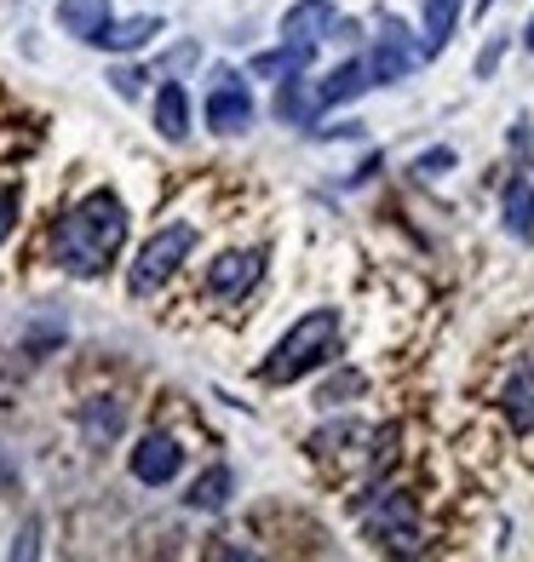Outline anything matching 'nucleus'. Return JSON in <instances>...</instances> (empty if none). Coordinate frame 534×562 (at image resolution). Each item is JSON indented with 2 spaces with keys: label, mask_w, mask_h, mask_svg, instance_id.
Masks as SVG:
<instances>
[{
  "label": "nucleus",
  "mask_w": 534,
  "mask_h": 562,
  "mask_svg": "<svg viewBox=\"0 0 534 562\" xmlns=\"http://www.w3.org/2000/svg\"><path fill=\"white\" fill-rule=\"evenodd\" d=\"M121 241H126V207H121L110 190H98V195H87L69 218H58V229H53V259H58L69 276H104L110 259L121 252Z\"/></svg>",
  "instance_id": "1"
},
{
  "label": "nucleus",
  "mask_w": 534,
  "mask_h": 562,
  "mask_svg": "<svg viewBox=\"0 0 534 562\" xmlns=\"http://www.w3.org/2000/svg\"><path fill=\"white\" fill-rule=\"evenodd\" d=\"M334 339H340V316L334 311L299 316L288 334H282V345L270 350V362L259 368V379H265V385H293V379H304L327 350H334Z\"/></svg>",
  "instance_id": "2"
},
{
  "label": "nucleus",
  "mask_w": 534,
  "mask_h": 562,
  "mask_svg": "<svg viewBox=\"0 0 534 562\" xmlns=\"http://www.w3.org/2000/svg\"><path fill=\"white\" fill-rule=\"evenodd\" d=\"M190 247H196V229H190V224H167V229H156V236L138 247L133 276H126V293H133V299H149L156 288H167V281L178 276V265L190 259Z\"/></svg>",
  "instance_id": "3"
},
{
  "label": "nucleus",
  "mask_w": 534,
  "mask_h": 562,
  "mask_svg": "<svg viewBox=\"0 0 534 562\" xmlns=\"http://www.w3.org/2000/svg\"><path fill=\"white\" fill-rule=\"evenodd\" d=\"M425 53L409 41V30H402L397 18H379V41H374V58H368V81L374 87H391V81H402L414 64H420Z\"/></svg>",
  "instance_id": "4"
},
{
  "label": "nucleus",
  "mask_w": 534,
  "mask_h": 562,
  "mask_svg": "<svg viewBox=\"0 0 534 562\" xmlns=\"http://www.w3.org/2000/svg\"><path fill=\"white\" fill-rule=\"evenodd\" d=\"M208 126L213 133H247L253 126V92L236 69H219L208 87Z\"/></svg>",
  "instance_id": "5"
},
{
  "label": "nucleus",
  "mask_w": 534,
  "mask_h": 562,
  "mask_svg": "<svg viewBox=\"0 0 534 562\" xmlns=\"http://www.w3.org/2000/svg\"><path fill=\"white\" fill-rule=\"evenodd\" d=\"M368 533H379L391 551H414V540H420V522H414V499L409 494H379L374 505H368Z\"/></svg>",
  "instance_id": "6"
},
{
  "label": "nucleus",
  "mask_w": 534,
  "mask_h": 562,
  "mask_svg": "<svg viewBox=\"0 0 534 562\" xmlns=\"http://www.w3.org/2000/svg\"><path fill=\"white\" fill-rule=\"evenodd\" d=\"M327 35H334V0H293V7L282 12V46L316 53Z\"/></svg>",
  "instance_id": "7"
},
{
  "label": "nucleus",
  "mask_w": 534,
  "mask_h": 562,
  "mask_svg": "<svg viewBox=\"0 0 534 562\" xmlns=\"http://www.w3.org/2000/svg\"><path fill=\"white\" fill-rule=\"evenodd\" d=\"M259 276H265V252H219L208 281H213V293L219 299H242L259 288Z\"/></svg>",
  "instance_id": "8"
},
{
  "label": "nucleus",
  "mask_w": 534,
  "mask_h": 562,
  "mask_svg": "<svg viewBox=\"0 0 534 562\" xmlns=\"http://www.w3.org/2000/svg\"><path fill=\"white\" fill-rule=\"evenodd\" d=\"M178 465H185V448H178L173 437H162V430L133 448V476L144 482V488H162V482H173Z\"/></svg>",
  "instance_id": "9"
},
{
  "label": "nucleus",
  "mask_w": 534,
  "mask_h": 562,
  "mask_svg": "<svg viewBox=\"0 0 534 562\" xmlns=\"http://www.w3.org/2000/svg\"><path fill=\"white\" fill-rule=\"evenodd\" d=\"M363 87H374L368 81V58H351V64H340L327 81H316V87H304V98H311V115H322V110H334V104H351Z\"/></svg>",
  "instance_id": "10"
},
{
  "label": "nucleus",
  "mask_w": 534,
  "mask_h": 562,
  "mask_svg": "<svg viewBox=\"0 0 534 562\" xmlns=\"http://www.w3.org/2000/svg\"><path fill=\"white\" fill-rule=\"evenodd\" d=\"M156 35H162V18L144 12V18H126V23H104L92 46H104V53H138V46H149Z\"/></svg>",
  "instance_id": "11"
},
{
  "label": "nucleus",
  "mask_w": 534,
  "mask_h": 562,
  "mask_svg": "<svg viewBox=\"0 0 534 562\" xmlns=\"http://www.w3.org/2000/svg\"><path fill=\"white\" fill-rule=\"evenodd\" d=\"M110 23V0H58V30L75 41H98V30Z\"/></svg>",
  "instance_id": "12"
},
{
  "label": "nucleus",
  "mask_w": 534,
  "mask_h": 562,
  "mask_svg": "<svg viewBox=\"0 0 534 562\" xmlns=\"http://www.w3.org/2000/svg\"><path fill=\"white\" fill-rule=\"evenodd\" d=\"M460 12H466V0H425V41H420L425 58H437L443 46L454 41V23H460Z\"/></svg>",
  "instance_id": "13"
},
{
  "label": "nucleus",
  "mask_w": 534,
  "mask_h": 562,
  "mask_svg": "<svg viewBox=\"0 0 534 562\" xmlns=\"http://www.w3.org/2000/svg\"><path fill=\"white\" fill-rule=\"evenodd\" d=\"M311 58H316V53H304V46H276V53L253 58V75H265V81L282 87V81H299V75L311 69Z\"/></svg>",
  "instance_id": "14"
},
{
  "label": "nucleus",
  "mask_w": 534,
  "mask_h": 562,
  "mask_svg": "<svg viewBox=\"0 0 534 562\" xmlns=\"http://www.w3.org/2000/svg\"><path fill=\"white\" fill-rule=\"evenodd\" d=\"M505 229H512L518 241H534V184L529 178L505 184Z\"/></svg>",
  "instance_id": "15"
},
{
  "label": "nucleus",
  "mask_w": 534,
  "mask_h": 562,
  "mask_svg": "<svg viewBox=\"0 0 534 562\" xmlns=\"http://www.w3.org/2000/svg\"><path fill=\"white\" fill-rule=\"evenodd\" d=\"M156 133L162 138H185L190 133V98H185V87H162V98H156Z\"/></svg>",
  "instance_id": "16"
},
{
  "label": "nucleus",
  "mask_w": 534,
  "mask_h": 562,
  "mask_svg": "<svg viewBox=\"0 0 534 562\" xmlns=\"http://www.w3.org/2000/svg\"><path fill=\"white\" fill-rule=\"evenodd\" d=\"M231 488H236V482H231V471H224V465H213V471H201V476H196L190 505H196V510H224V505H231Z\"/></svg>",
  "instance_id": "17"
},
{
  "label": "nucleus",
  "mask_w": 534,
  "mask_h": 562,
  "mask_svg": "<svg viewBox=\"0 0 534 562\" xmlns=\"http://www.w3.org/2000/svg\"><path fill=\"white\" fill-rule=\"evenodd\" d=\"M505 414H512V425L518 430H534V362L505 385Z\"/></svg>",
  "instance_id": "18"
},
{
  "label": "nucleus",
  "mask_w": 534,
  "mask_h": 562,
  "mask_svg": "<svg viewBox=\"0 0 534 562\" xmlns=\"http://www.w3.org/2000/svg\"><path fill=\"white\" fill-rule=\"evenodd\" d=\"M144 81H149V75H144L138 64H115V69H110V87H115L121 98H138V92H144Z\"/></svg>",
  "instance_id": "19"
},
{
  "label": "nucleus",
  "mask_w": 534,
  "mask_h": 562,
  "mask_svg": "<svg viewBox=\"0 0 534 562\" xmlns=\"http://www.w3.org/2000/svg\"><path fill=\"white\" fill-rule=\"evenodd\" d=\"M115 425H121V407L104 396V402H98L92 407V442H104V437H115Z\"/></svg>",
  "instance_id": "20"
},
{
  "label": "nucleus",
  "mask_w": 534,
  "mask_h": 562,
  "mask_svg": "<svg viewBox=\"0 0 534 562\" xmlns=\"http://www.w3.org/2000/svg\"><path fill=\"white\" fill-rule=\"evenodd\" d=\"M18 201H23L18 190H0V241H7L12 224H18Z\"/></svg>",
  "instance_id": "21"
},
{
  "label": "nucleus",
  "mask_w": 534,
  "mask_h": 562,
  "mask_svg": "<svg viewBox=\"0 0 534 562\" xmlns=\"http://www.w3.org/2000/svg\"><path fill=\"white\" fill-rule=\"evenodd\" d=\"M35 540H41V522H23V533H18L12 557H35Z\"/></svg>",
  "instance_id": "22"
},
{
  "label": "nucleus",
  "mask_w": 534,
  "mask_h": 562,
  "mask_svg": "<svg viewBox=\"0 0 534 562\" xmlns=\"http://www.w3.org/2000/svg\"><path fill=\"white\" fill-rule=\"evenodd\" d=\"M448 161H454V156H448V149H431V156L420 161V172H437V167H448Z\"/></svg>",
  "instance_id": "23"
},
{
  "label": "nucleus",
  "mask_w": 534,
  "mask_h": 562,
  "mask_svg": "<svg viewBox=\"0 0 534 562\" xmlns=\"http://www.w3.org/2000/svg\"><path fill=\"white\" fill-rule=\"evenodd\" d=\"M523 41H529V53H534V18H529V30H523Z\"/></svg>",
  "instance_id": "24"
},
{
  "label": "nucleus",
  "mask_w": 534,
  "mask_h": 562,
  "mask_svg": "<svg viewBox=\"0 0 534 562\" xmlns=\"http://www.w3.org/2000/svg\"><path fill=\"white\" fill-rule=\"evenodd\" d=\"M489 7H494V0H489Z\"/></svg>",
  "instance_id": "25"
}]
</instances>
